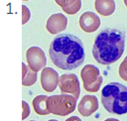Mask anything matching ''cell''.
<instances>
[{
  "label": "cell",
  "mask_w": 127,
  "mask_h": 121,
  "mask_svg": "<svg viewBox=\"0 0 127 121\" xmlns=\"http://www.w3.org/2000/svg\"><path fill=\"white\" fill-rule=\"evenodd\" d=\"M37 81V71L28 67L22 62V84L24 86H31Z\"/></svg>",
  "instance_id": "cell-14"
},
{
  "label": "cell",
  "mask_w": 127,
  "mask_h": 121,
  "mask_svg": "<svg viewBox=\"0 0 127 121\" xmlns=\"http://www.w3.org/2000/svg\"><path fill=\"white\" fill-rule=\"evenodd\" d=\"M22 119H26L30 114V106L25 100L22 101Z\"/></svg>",
  "instance_id": "cell-18"
},
{
  "label": "cell",
  "mask_w": 127,
  "mask_h": 121,
  "mask_svg": "<svg viewBox=\"0 0 127 121\" xmlns=\"http://www.w3.org/2000/svg\"><path fill=\"white\" fill-rule=\"evenodd\" d=\"M28 66L35 70L39 71L44 68L47 64V58L44 51L39 47H31L27 50L26 53Z\"/></svg>",
  "instance_id": "cell-7"
},
{
  "label": "cell",
  "mask_w": 127,
  "mask_h": 121,
  "mask_svg": "<svg viewBox=\"0 0 127 121\" xmlns=\"http://www.w3.org/2000/svg\"><path fill=\"white\" fill-rule=\"evenodd\" d=\"M80 8H81V0H75L70 6L63 9V11L68 15H73V14H76L80 10Z\"/></svg>",
  "instance_id": "cell-15"
},
{
  "label": "cell",
  "mask_w": 127,
  "mask_h": 121,
  "mask_svg": "<svg viewBox=\"0 0 127 121\" xmlns=\"http://www.w3.org/2000/svg\"><path fill=\"white\" fill-rule=\"evenodd\" d=\"M60 76L52 67H44L41 72V84L47 92H53L59 85Z\"/></svg>",
  "instance_id": "cell-8"
},
{
  "label": "cell",
  "mask_w": 127,
  "mask_h": 121,
  "mask_svg": "<svg viewBox=\"0 0 127 121\" xmlns=\"http://www.w3.org/2000/svg\"><path fill=\"white\" fill-rule=\"evenodd\" d=\"M124 48V33L118 29L108 28L96 36L92 48V56L98 63L111 64L121 58Z\"/></svg>",
  "instance_id": "cell-2"
},
{
  "label": "cell",
  "mask_w": 127,
  "mask_h": 121,
  "mask_svg": "<svg viewBox=\"0 0 127 121\" xmlns=\"http://www.w3.org/2000/svg\"><path fill=\"white\" fill-rule=\"evenodd\" d=\"M30 18H31V12L29 8L26 5H23L22 6V24L23 25L26 24Z\"/></svg>",
  "instance_id": "cell-17"
},
{
  "label": "cell",
  "mask_w": 127,
  "mask_h": 121,
  "mask_svg": "<svg viewBox=\"0 0 127 121\" xmlns=\"http://www.w3.org/2000/svg\"><path fill=\"white\" fill-rule=\"evenodd\" d=\"M100 26V19L99 17L91 12L86 11L82 13L79 17V27L86 33L95 32Z\"/></svg>",
  "instance_id": "cell-9"
},
{
  "label": "cell",
  "mask_w": 127,
  "mask_h": 121,
  "mask_svg": "<svg viewBox=\"0 0 127 121\" xmlns=\"http://www.w3.org/2000/svg\"><path fill=\"white\" fill-rule=\"evenodd\" d=\"M65 121H81V120H80V118H78L77 116H71V117L67 118Z\"/></svg>",
  "instance_id": "cell-20"
},
{
  "label": "cell",
  "mask_w": 127,
  "mask_h": 121,
  "mask_svg": "<svg viewBox=\"0 0 127 121\" xmlns=\"http://www.w3.org/2000/svg\"><path fill=\"white\" fill-rule=\"evenodd\" d=\"M80 77L82 79L84 89L88 92L98 91L103 81L98 67L93 64L84 65L80 71Z\"/></svg>",
  "instance_id": "cell-5"
},
{
  "label": "cell",
  "mask_w": 127,
  "mask_h": 121,
  "mask_svg": "<svg viewBox=\"0 0 127 121\" xmlns=\"http://www.w3.org/2000/svg\"><path fill=\"white\" fill-rule=\"evenodd\" d=\"M95 10L102 16H110L115 11L114 0H95Z\"/></svg>",
  "instance_id": "cell-12"
},
{
  "label": "cell",
  "mask_w": 127,
  "mask_h": 121,
  "mask_svg": "<svg viewBox=\"0 0 127 121\" xmlns=\"http://www.w3.org/2000/svg\"><path fill=\"white\" fill-rule=\"evenodd\" d=\"M98 109V99L95 95H84L78 103L77 110L82 116H90Z\"/></svg>",
  "instance_id": "cell-11"
},
{
  "label": "cell",
  "mask_w": 127,
  "mask_h": 121,
  "mask_svg": "<svg viewBox=\"0 0 127 121\" xmlns=\"http://www.w3.org/2000/svg\"><path fill=\"white\" fill-rule=\"evenodd\" d=\"M49 121H58V120H56V119H51V120H49Z\"/></svg>",
  "instance_id": "cell-23"
},
{
  "label": "cell",
  "mask_w": 127,
  "mask_h": 121,
  "mask_svg": "<svg viewBox=\"0 0 127 121\" xmlns=\"http://www.w3.org/2000/svg\"><path fill=\"white\" fill-rule=\"evenodd\" d=\"M55 1H56V3H57L59 6L62 7V9H64V8L70 6L75 0H55Z\"/></svg>",
  "instance_id": "cell-19"
},
{
  "label": "cell",
  "mask_w": 127,
  "mask_h": 121,
  "mask_svg": "<svg viewBox=\"0 0 127 121\" xmlns=\"http://www.w3.org/2000/svg\"><path fill=\"white\" fill-rule=\"evenodd\" d=\"M104 121H119L118 119H115V118H107L106 120H104Z\"/></svg>",
  "instance_id": "cell-21"
},
{
  "label": "cell",
  "mask_w": 127,
  "mask_h": 121,
  "mask_svg": "<svg viewBox=\"0 0 127 121\" xmlns=\"http://www.w3.org/2000/svg\"><path fill=\"white\" fill-rule=\"evenodd\" d=\"M118 72H119V76H120L123 80L127 81V56H126V58L123 60V61L120 63Z\"/></svg>",
  "instance_id": "cell-16"
},
{
  "label": "cell",
  "mask_w": 127,
  "mask_h": 121,
  "mask_svg": "<svg viewBox=\"0 0 127 121\" xmlns=\"http://www.w3.org/2000/svg\"><path fill=\"white\" fill-rule=\"evenodd\" d=\"M101 102L109 113H127V86L119 82L106 84L101 91Z\"/></svg>",
  "instance_id": "cell-3"
},
{
  "label": "cell",
  "mask_w": 127,
  "mask_h": 121,
  "mask_svg": "<svg viewBox=\"0 0 127 121\" xmlns=\"http://www.w3.org/2000/svg\"><path fill=\"white\" fill-rule=\"evenodd\" d=\"M67 26V18L62 13H56L49 17L47 20L46 28L49 33L55 35L65 30Z\"/></svg>",
  "instance_id": "cell-10"
},
{
  "label": "cell",
  "mask_w": 127,
  "mask_h": 121,
  "mask_svg": "<svg viewBox=\"0 0 127 121\" xmlns=\"http://www.w3.org/2000/svg\"><path fill=\"white\" fill-rule=\"evenodd\" d=\"M48 97L47 95H38L33 99V107L37 114L48 115L51 113L48 108Z\"/></svg>",
  "instance_id": "cell-13"
},
{
  "label": "cell",
  "mask_w": 127,
  "mask_h": 121,
  "mask_svg": "<svg viewBox=\"0 0 127 121\" xmlns=\"http://www.w3.org/2000/svg\"><path fill=\"white\" fill-rule=\"evenodd\" d=\"M23 1H28V0H23Z\"/></svg>",
  "instance_id": "cell-24"
},
{
  "label": "cell",
  "mask_w": 127,
  "mask_h": 121,
  "mask_svg": "<svg viewBox=\"0 0 127 121\" xmlns=\"http://www.w3.org/2000/svg\"><path fill=\"white\" fill-rule=\"evenodd\" d=\"M59 87L62 91V93H66L74 96L76 99H78L79 93H80V87H79V81L78 77L74 73H64L60 76L59 81Z\"/></svg>",
  "instance_id": "cell-6"
},
{
  "label": "cell",
  "mask_w": 127,
  "mask_h": 121,
  "mask_svg": "<svg viewBox=\"0 0 127 121\" xmlns=\"http://www.w3.org/2000/svg\"><path fill=\"white\" fill-rule=\"evenodd\" d=\"M50 58L59 68L70 70L84 60V48L80 39L72 34L58 35L50 44Z\"/></svg>",
  "instance_id": "cell-1"
},
{
  "label": "cell",
  "mask_w": 127,
  "mask_h": 121,
  "mask_svg": "<svg viewBox=\"0 0 127 121\" xmlns=\"http://www.w3.org/2000/svg\"><path fill=\"white\" fill-rule=\"evenodd\" d=\"M124 4L126 5V7H127V0H124Z\"/></svg>",
  "instance_id": "cell-22"
},
{
  "label": "cell",
  "mask_w": 127,
  "mask_h": 121,
  "mask_svg": "<svg viewBox=\"0 0 127 121\" xmlns=\"http://www.w3.org/2000/svg\"><path fill=\"white\" fill-rule=\"evenodd\" d=\"M76 100L74 96L66 93L52 95L48 97V108L53 114L65 116L74 111Z\"/></svg>",
  "instance_id": "cell-4"
}]
</instances>
